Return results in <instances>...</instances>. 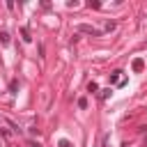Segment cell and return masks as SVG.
<instances>
[{
	"label": "cell",
	"instance_id": "cell-1",
	"mask_svg": "<svg viewBox=\"0 0 147 147\" xmlns=\"http://www.w3.org/2000/svg\"><path fill=\"white\" fill-rule=\"evenodd\" d=\"M76 32H83V34H92V37H101V34H103L99 28H92V25H87V23H80V25H76Z\"/></svg>",
	"mask_w": 147,
	"mask_h": 147
},
{
	"label": "cell",
	"instance_id": "cell-2",
	"mask_svg": "<svg viewBox=\"0 0 147 147\" xmlns=\"http://www.w3.org/2000/svg\"><path fill=\"white\" fill-rule=\"evenodd\" d=\"M131 69H133V71H142V69H145V60H142V57H136L133 64H131Z\"/></svg>",
	"mask_w": 147,
	"mask_h": 147
},
{
	"label": "cell",
	"instance_id": "cell-3",
	"mask_svg": "<svg viewBox=\"0 0 147 147\" xmlns=\"http://www.w3.org/2000/svg\"><path fill=\"white\" fill-rule=\"evenodd\" d=\"M9 41H11L9 32H7V30H0V44H2V46H9Z\"/></svg>",
	"mask_w": 147,
	"mask_h": 147
},
{
	"label": "cell",
	"instance_id": "cell-4",
	"mask_svg": "<svg viewBox=\"0 0 147 147\" xmlns=\"http://www.w3.org/2000/svg\"><path fill=\"white\" fill-rule=\"evenodd\" d=\"M87 92H92V94H94V92H99V85H96L94 80H90V83H87Z\"/></svg>",
	"mask_w": 147,
	"mask_h": 147
},
{
	"label": "cell",
	"instance_id": "cell-5",
	"mask_svg": "<svg viewBox=\"0 0 147 147\" xmlns=\"http://www.w3.org/2000/svg\"><path fill=\"white\" fill-rule=\"evenodd\" d=\"M87 7H90V9H99L101 2H99V0H87Z\"/></svg>",
	"mask_w": 147,
	"mask_h": 147
},
{
	"label": "cell",
	"instance_id": "cell-6",
	"mask_svg": "<svg viewBox=\"0 0 147 147\" xmlns=\"http://www.w3.org/2000/svg\"><path fill=\"white\" fill-rule=\"evenodd\" d=\"M21 34H23V41H32V37H30V30H28V28H23V30H21Z\"/></svg>",
	"mask_w": 147,
	"mask_h": 147
},
{
	"label": "cell",
	"instance_id": "cell-7",
	"mask_svg": "<svg viewBox=\"0 0 147 147\" xmlns=\"http://www.w3.org/2000/svg\"><path fill=\"white\" fill-rule=\"evenodd\" d=\"M110 94H113V90H110V87H106V90H101V92H99V96H101V99H108Z\"/></svg>",
	"mask_w": 147,
	"mask_h": 147
},
{
	"label": "cell",
	"instance_id": "cell-8",
	"mask_svg": "<svg viewBox=\"0 0 147 147\" xmlns=\"http://www.w3.org/2000/svg\"><path fill=\"white\" fill-rule=\"evenodd\" d=\"M119 74H122V71H115V74L110 76V85H115V83H119Z\"/></svg>",
	"mask_w": 147,
	"mask_h": 147
},
{
	"label": "cell",
	"instance_id": "cell-9",
	"mask_svg": "<svg viewBox=\"0 0 147 147\" xmlns=\"http://www.w3.org/2000/svg\"><path fill=\"white\" fill-rule=\"evenodd\" d=\"M78 108H83V110L87 108V99H85V96H80V99H78Z\"/></svg>",
	"mask_w": 147,
	"mask_h": 147
},
{
	"label": "cell",
	"instance_id": "cell-10",
	"mask_svg": "<svg viewBox=\"0 0 147 147\" xmlns=\"http://www.w3.org/2000/svg\"><path fill=\"white\" fill-rule=\"evenodd\" d=\"M9 90L16 92V90H18V80H11V83H9Z\"/></svg>",
	"mask_w": 147,
	"mask_h": 147
},
{
	"label": "cell",
	"instance_id": "cell-11",
	"mask_svg": "<svg viewBox=\"0 0 147 147\" xmlns=\"http://www.w3.org/2000/svg\"><path fill=\"white\" fill-rule=\"evenodd\" d=\"M57 147H71V142H69V140H60V142H57Z\"/></svg>",
	"mask_w": 147,
	"mask_h": 147
},
{
	"label": "cell",
	"instance_id": "cell-12",
	"mask_svg": "<svg viewBox=\"0 0 147 147\" xmlns=\"http://www.w3.org/2000/svg\"><path fill=\"white\" fill-rule=\"evenodd\" d=\"M28 147H41L39 142H34V140H28Z\"/></svg>",
	"mask_w": 147,
	"mask_h": 147
},
{
	"label": "cell",
	"instance_id": "cell-13",
	"mask_svg": "<svg viewBox=\"0 0 147 147\" xmlns=\"http://www.w3.org/2000/svg\"><path fill=\"white\" fill-rule=\"evenodd\" d=\"M122 147H129V142H124V145H122Z\"/></svg>",
	"mask_w": 147,
	"mask_h": 147
}]
</instances>
